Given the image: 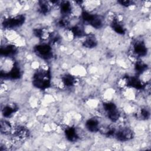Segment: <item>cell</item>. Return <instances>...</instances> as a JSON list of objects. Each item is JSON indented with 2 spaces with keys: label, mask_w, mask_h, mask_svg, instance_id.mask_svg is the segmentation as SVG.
Masks as SVG:
<instances>
[{
  "label": "cell",
  "mask_w": 151,
  "mask_h": 151,
  "mask_svg": "<svg viewBox=\"0 0 151 151\" xmlns=\"http://www.w3.org/2000/svg\"><path fill=\"white\" fill-rule=\"evenodd\" d=\"M65 137L70 142H76L78 139V134L75 127H68L64 130Z\"/></svg>",
  "instance_id": "30bf717a"
},
{
  "label": "cell",
  "mask_w": 151,
  "mask_h": 151,
  "mask_svg": "<svg viewBox=\"0 0 151 151\" xmlns=\"http://www.w3.org/2000/svg\"><path fill=\"white\" fill-rule=\"evenodd\" d=\"M150 116V112L149 111L145 108L141 109V110L139 111V117L142 119H147Z\"/></svg>",
  "instance_id": "7402d4cb"
},
{
  "label": "cell",
  "mask_w": 151,
  "mask_h": 151,
  "mask_svg": "<svg viewBox=\"0 0 151 151\" xmlns=\"http://www.w3.org/2000/svg\"><path fill=\"white\" fill-rule=\"evenodd\" d=\"M12 134L14 135V137H15V141L22 142L28 137L29 131L26 127L19 126L14 128Z\"/></svg>",
  "instance_id": "52a82bcc"
},
{
  "label": "cell",
  "mask_w": 151,
  "mask_h": 151,
  "mask_svg": "<svg viewBox=\"0 0 151 151\" xmlns=\"http://www.w3.org/2000/svg\"><path fill=\"white\" fill-rule=\"evenodd\" d=\"M18 110V107L14 104L5 105L2 109V114L5 118L11 117Z\"/></svg>",
  "instance_id": "4fadbf2b"
},
{
  "label": "cell",
  "mask_w": 151,
  "mask_h": 151,
  "mask_svg": "<svg viewBox=\"0 0 151 151\" xmlns=\"http://www.w3.org/2000/svg\"><path fill=\"white\" fill-rule=\"evenodd\" d=\"M14 128L11 122L4 119L1 120V132L4 134H10L13 133Z\"/></svg>",
  "instance_id": "7c38bea8"
},
{
  "label": "cell",
  "mask_w": 151,
  "mask_h": 151,
  "mask_svg": "<svg viewBox=\"0 0 151 151\" xmlns=\"http://www.w3.org/2000/svg\"><path fill=\"white\" fill-rule=\"evenodd\" d=\"M39 11L41 14H45L49 12L51 9V4L50 2L40 1L39 2Z\"/></svg>",
  "instance_id": "ffe728a7"
},
{
  "label": "cell",
  "mask_w": 151,
  "mask_h": 151,
  "mask_svg": "<svg viewBox=\"0 0 151 151\" xmlns=\"http://www.w3.org/2000/svg\"><path fill=\"white\" fill-rule=\"evenodd\" d=\"M63 84L66 87H71L74 85L76 83V78L69 74L64 75L61 78Z\"/></svg>",
  "instance_id": "e0dca14e"
},
{
  "label": "cell",
  "mask_w": 151,
  "mask_h": 151,
  "mask_svg": "<svg viewBox=\"0 0 151 151\" xmlns=\"http://www.w3.org/2000/svg\"><path fill=\"white\" fill-rule=\"evenodd\" d=\"M61 13L63 15V17H67L71 12L72 6L70 2L68 1H61L58 4Z\"/></svg>",
  "instance_id": "5bb4252c"
},
{
  "label": "cell",
  "mask_w": 151,
  "mask_h": 151,
  "mask_svg": "<svg viewBox=\"0 0 151 151\" xmlns=\"http://www.w3.org/2000/svg\"><path fill=\"white\" fill-rule=\"evenodd\" d=\"M111 26L113 29L119 34H124L126 32V29L122 23L117 19H113L111 23Z\"/></svg>",
  "instance_id": "9a60e30c"
},
{
  "label": "cell",
  "mask_w": 151,
  "mask_h": 151,
  "mask_svg": "<svg viewBox=\"0 0 151 151\" xmlns=\"http://www.w3.org/2000/svg\"><path fill=\"white\" fill-rule=\"evenodd\" d=\"M103 107L107 117L113 122H117L120 116L117 106L113 102H106L103 103Z\"/></svg>",
  "instance_id": "3957f363"
},
{
  "label": "cell",
  "mask_w": 151,
  "mask_h": 151,
  "mask_svg": "<svg viewBox=\"0 0 151 151\" xmlns=\"http://www.w3.org/2000/svg\"><path fill=\"white\" fill-rule=\"evenodd\" d=\"M17 47L12 44H8L2 47L1 48V55L2 56L9 57L17 53Z\"/></svg>",
  "instance_id": "9c48e42d"
},
{
  "label": "cell",
  "mask_w": 151,
  "mask_h": 151,
  "mask_svg": "<svg viewBox=\"0 0 151 151\" xmlns=\"http://www.w3.org/2000/svg\"><path fill=\"white\" fill-rule=\"evenodd\" d=\"M134 70L136 73L142 74L147 70V65L142 61H137L134 65Z\"/></svg>",
  "instance_id": "44dd1931"
},
{
  "label": "cell",
  "mask_w": 151,
  "mask_h": 151,
  "mask_svg": "<svg viewBox=\"0 0 151 151\" xmlns=\"http://www.w3.org/2000/svg\"><path fill=\"white\" fill-rule=\"evenodd\" d=\"M32 84L37 88L45 89L51 84V74L48 70L40 69L37 70L33 76Z\"/></svg>",
  "instance_id": "6da1fadb"
},
{
  "label": "cell",
  "mask_w": 151,
  "mask_h": 151,
  "mask_svg": "<svg viewBox=\"0 0 151 151\" xmlns=\"http://www.w3.org/2000/svg\"><path fill=\"white\" fill-rule=\"evenodd\" d=\"M97 41L96 40V38L93 35H90L87 37L83 42V45L87 48H94L97 45Z\"/></svg>",
  "instance_id": "ac0fdd59"
},
{
  "label": "cell",
  "mask_w": 151,
  "mask_h": 151,
  "mask_svg": "<svg viewBox=\"0 0 151 151\" xmlns=\"http://www.w3.org/2000/svg\"><path fill=\"white\" fill-rule=\"evenodd\" d=\"M88 24L93 27L94 28L99 29L103 27V21L100 16L93 14L91 19L90 20Z\"/></svg>",
  "instance_id": "2e32d148"
},
{
  "label": "cell",
  "mask_w": 151,
  "mask_h": 151,
  "mask_svg": "<svg viewBox=\"0 0 151 151\" xmlns=\"http://www.w3.org/2000/svg\"><path fill=\"white\" fill-rule=\"evenodd\" d=\"M119 3H120V5L125 7H128L129 6H131L133 4V1H119Z\"/></svg>",
  "instance_id": "603a6c76"
},
{
  "label": "cell",
  "mask_w": 151,
  "mask_h": 151,
  "mask_svg": "<svg viewBox=\"0 0 151 151\" xmlns=\"http://www.w3.org/2000/svg\"><path fill=\"white\" fill-rule=\"evenodd\" d=\"M86 129L91 132H97L100 130V124L97 119L95 118H90L86 122Z\"/></svg>",
  "instance_id": "ba28073f"
},
{
  "label": "cell",
  "mask_w": 151,
  "mask_h": 151,
  "mask_svg": "<svg viewBox=\"0 0 151 151\" xmlns=\"http://www.w3.org/2000/svg\"><path fill=\"white\" fill-rule=\"evenodd\" d=\"M71 32L75 37H81L85 35L83 27L80 25H76L71 28Z\"/></svg>",
  "instance_id": "d6986e66"
},
{
  "label": "cell",
  "mask_w": 151,
  "mask_h": 151,
  "mask_svg": "<svg viewBox=\"0 0 151 151\" xmlns=\"http://www.w3.org/2000/svg\"><path fill=\"white\" fill-rule=\"evenodd\" d=\"M34 34L37 37L41 39V40L50 39L51 36V33H50L48 30L45 28H36L34 29Z\"/></svg>",
  "instance_id": "8fae6325"
},
{
  "label": "cell",
  "mask_w": 151,
  "mask_h": 151,
  "mask_svg": "<svg viewBox=\"0 0 151 151\" xmlns=\"http://www.w3.org/2000/svg\"><path fill=\"white\" fill-rule=\"evenodd\" d=\"M133 131L127 127H122L118 130H116L114 137L117 140L120 142H126L131 140L133 137Z\"/></svg>",
  "instance_id": "8992f818"
},
{
  "label": "cell",
  "mask_w": 151,
  "mask_h": 151,
  "mask_svg": "<svg viewBox=\"0 0 151 151\" xmlns=\"http://www.w3.org/2000/svg\"><path fill=\"white\" fill-rule=\"evenodd\" d=\"M25 21V17L22 14H18L4 19L2 25L6 29H14L21 27Z\"/></svg>",
  "instance_id": "7a4b0ae2"
},
{
  "label": "cell",
  "mask_w": 151,
  "mask_h": 151,
  "mask_svg": "<svg viewBox=\"0 0 151 151\" xmlns=\"http://www.w3.org/2000/svg\"><path fill=\"white\" fill-rule=\"evenodd\" d=\"M35 52L44 60L50 59L52 57V51L51 45L48 44H41L34 47Z\"/></svg>",
  "instance_id": "277c9868"
},
{
  "label": "cell",
  "mask_w": 151,
  "mask_h": 151,
  "mask_svg": "<svg viewBox=\"0 0 151 151\" xmlns=\"http://www.w3.org/2000/svg\"><path fill=\"white\" fill-rule=\"evenodd\" d=\"M147 48L143 41L141 40H137L133 42L132 45V54L135 57H144L147 54Z\"/></svg>",
  "instance_id": "5b68a950"
}]
</instances>
